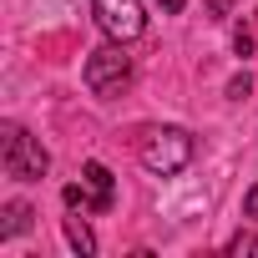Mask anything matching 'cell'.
<instances>
[{
    "instance_id": "cell-1",
    "label": "cell",
    "mask_w": 258,
    "mask_h": 258,
    "mask_svg": "<svg viewBox=\"0 0 258 258\" xmlns=\"http://www.w3.org/2000/svg\"><path fill=\"white\" fill-rule=\"evenodd\" d=\"M192 132H182V126H157V132H147V142H142V167L147 172H157V177H177L187 162H192Z\"/></svg>"
},
{
    "instance_id": "cell-2",
    "label": "cell",
    "mask_w": 258,
    "mask_h": 258,
    "mask_svg": "<svg viewBox=\"0 0 258 258\" xmlns=\"http://www.w3.org/2000/svg\"><path fill=\"white\" fill-rule=\"evenodd\" d=\"M0 162H6V172H11L16 182H36V177H46V167H51L46 147L26 132V126H6V137H0Z\"/></svg>"
},
{
    "instance_id": "cell-3",
    "label": "cell",
    "mask_w": 258,
    "mask_h": 258,
    "mask_svg": "<svg viewBox=\"0 0 258 258\" xmlns=\"http://www.w3.org/2000/svg\"><path fill=\"white\" fill-rule=\"evenodd\" d=\"M126 81H132V56H126V41H106L101 51L86 56V86L96 96H116Z\"/></svg>"
},
{
    "instance_id": "cell-4",
    "label": "cell",
    "mask_w": 258,
    "mask_h": 258,
    "mask_svg": "<svg viewBox=\"0 0 258 258\" xmlns=\"http://www.w3.org/2000/svg\"><path fill=\"white\" fill-rule=\"evenodd\" d=\"M96 26L106 41H137L147 31L142 0H96Z\"/></svg>"
},
{
    "instance_id": "cell-5",
    "label": "cell",
    "mask_w": 258,
    "mask_h": 258,
    "mask_svg": "<svg viewBox=\"0 0 258 258\" xmlns=\"http://www.w3.org/2000/svg\"><path fill=\"white\" fill-rule=\"evenodd\" d=\"M81 187H86V198H91V213H106V208L116 203V177H111L101 162H86V167H81Z\"/></svg>"
},
{
    "instance_id": "cell-6",
    "label": "cell",
    "mask_w": 258,
    "mask_h": 258,
    "mask_svg": "<svg viewBox=\"0 0 258 258\" xmlns=\"http://www.w3.org/2000/svg\"><path fill=\"white\" fill-rule=\"evenodd\" d=\"M66 243H71L81 258H91V253H96V238H91V228H86V218H81V213H71V218H66Z\"/></svg>"
},
{
    "instance_id": "cell-7",
    "label": "cell",
    "mask_w": 258,
    "mask_h": 258,
    "mask_svg": "<svg viewBox=\"0 0 258 258\" xmlns=\"http://www.w3.org/2000/svg\"><path fill=\"white\" fill-rule=\"evenodd\" d=\"M31 228V208L26 203H6V223H0V238H21Z\"/></svg>"
},
{
    "instance_id": "cell-8",
    "label": "cell",
    "mask_w": 258,
    "mask_h": 258,
    "mask_svg": "<svg viewBox=\"0 0 258 258\" xmlns=\"http://www.w3.org/2000/svg\"><path fill=\"white\" fill-rule=\"evenodd\" d=\"M233 51H238V56H253V51H258V36H253V26H238V31H233Z\"/></svg>"
},
{
    "instance_id": "cell-9",
    "label": "cell",
    "mask_w": 258,
    "mask_h": 258,
    "mask_svg": "<svg viewBox=\"0 0 258 258\" xmlns=\"http://www.w3.org/2000/svg\"><path fill=\"white\" fill-rule=\"evenodd\" d=\"M61 198H66V208H71V213H91V198H86V187H81V182H71Z\"/></svg>"
},
{
    "instance_id": "cell-10",
    "label": "cell",
    "mask_w": 258,
    "mask_h": 258,
    "mask_svg": "<svg viewBox=\"0 0 258 258\" xmlns=\"http://www.w3.org/2000/svg\"><path fill=\"white\" fill-rule=\"evenodd\" d=\"M248 91H253V81H248V76H233V81H228V96H233V101H243Z\"/></svg>"
},
{
    "instance_id": "cell-11",
    "label": "cell",
    "mask_w": 258,
    "mask_h": 258,
    "mask_svg": "<svg viewBox=\"0 0 258 258\" xmlns=\"http://www.w3.org/2000/svg\"><path fill=\"white\" fill-rule=\"evenodd\" d=\"M208 16H213V21H228V16H233V0H208Z\"/></svg>"
},
{
    "instance_id": "cell-12",
    "label": "cell",
    "mask_w": 258,
    "mask_h": 258,
    "mask_svg": "<svg viewBox=\"0 0 258 258\" xmlns=\"http://www.w3.org/2000/svg\"><path fill=\"white\" fill-rule=\"evenodd\" d=\"M243 213H248V218H253V223H258V182H253V187H248V198H243Z\"/></svg>"
},
{
    "instance_id": "cell-13",
    "label": "cell",
    "mask_w": 258,
    "mask_h": 258,
    "mask_svg": "<svg viewBox=\"0 0 258 258\" xmlns=\"http://www.w3.org/2000/svg\"><path fill=\"white\" fill-rule=\"evenodd\" d=\"M157 6H162V11H167V16H177V11H182V6H187V0H157Z\"/></svg>"
},
{
    "instance_id": "cell-14",
    "label": "cell",
    "mask_w": 258,
    "mask_h": 258,
    "mask_svg": "<svg viewBox=\"0 0 258 258\" xmlns=\"http://www.w3.org/2000/svg\"><path fill=\"white\" fill-rule=\"evenodd\" d=\"M253 253H258V238H253Z\"/></svg>"
},
{
    "instance_id": "cell-15",
    "label": "cell",
    "mask_w": 258,
    "mask_h": 258,
    "mask_svg": "<svg viewBox=\"0 0 258 258\" xmlns=\"http://www.w3.org/2000/svg\"><path fill=\"white\" fill-rule=\"evenodd\" d=\"M253 21H258V16H253Z\"/></svg>"
}]
</instances>
